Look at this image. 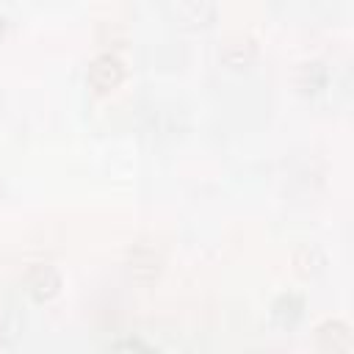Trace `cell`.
Wrapping results in <instances>:
<instances>
[{"label":"cell","mask_w":354,"mask_h":354,"mask_svg":"<svg viewBox=\"0 0 354 354\" xmlns=\"http://www.w3.org/2000/svg\"><path fill=\"white\" fill-rule=\"evenodd\" d=\"M122 77V66L116 58L105 55V58H97L91 72H88V83L94 86V91H105L111 86H116V80Z\"/></svg>","instance_id":"6da1fadb"},{"label":"cell","mask_w":354,"mask_h":354,"mask_svg":"<svg viewBox=\"0 0 354 354\" xmlns=\"http://www.w3.org/2000/svg\"><path fill=\"white\" fill-rule=\"evenodd\" d=\"M321 346L326 354H343L348 348V332L343 324H326L321 332Z\"/></svg>","instance_id":"7a4b0ae2"}]
</instances>
